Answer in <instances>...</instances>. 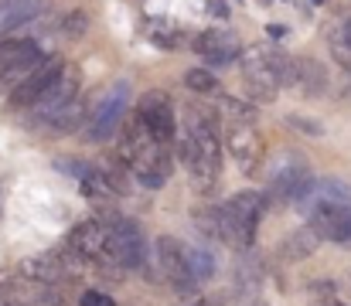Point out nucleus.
Instances as JSON below:
<instances>
[{"mask_svg": "<svg viewBox=\"0 0 351 306\" xmlns=\"http://www.w3.org/2000/svg\"><path fill=\"white\" fill-rule=\"evenodd\" d=\"M103 221H106V228H110L103 259H106L110 266H119V269H143L150 255H147L140 225L130 221V218H123V214H106Z\"/></svg>", "mask_w": 351, "mask_h": 306, "instance_id": "f03ea898", "label": "nucleus"}, {"mask_svg": "<svg viewBox=\"0 0 351 306\" xmlns=\"http://www.w3.org/2000/svg\"><path fill=\"white\" fill-rule=\"evenodd\" d=\"M48 55L38 48V41H7L0 44V86L14 89L21 86Z\"/></svg>", "mask_w": 351, "mask_h": 306, "instance_id": "7ed1b4c3", "label": "nucleus"}, {"mask_svg": "<svg viewBox=\"0 0 351 306\" xmlns=\"http://www.w3.org/2000/svg\"><path fill=\"white\" fill-rule=\"evenodd\" d=\"M82 119H86V105L75 99L72 105H65L51 123H48V129L51 133H58V136H69V133H75V129H82Z\"/></svg>", "mask_w": 351, "mask_h": 306, "instance_id": "5701e85b", "label": "nucleus"}, {"mask_svg": "<svg viewBox=\"0 0 351 306\" xmlns=\"http://www.w3.org/2000/svg\"><path fill=\"white\" fill-rule=\"evenodd\" d=\"M222 109L239 116V119H245V123L256 119V105H252V102H242V99H232V96H222Z\"/></svg>", "mask_w": 351, "mask_h": 306, "instance_id": "c756f323", "label": "nucleus"}, {"mask_svg": "<svg viewBox=\"0 0 351 306\" xmlns=\"http://www.w3.org/2000/svg\"><path fill=\"white\" fill-rule=\"evenodd\" d=\"M297 89L304 96H324L328 92V68L317 58H300V82Z\"/></svg>", "mask_w": 351, "mask_h": 306, "instance_id": "f3484780", "label": "nucleus"}, {"mask_svg": "<svg viewBox=\"0 0 351 306\" xmlns=\"http://www.w3.org/2000/svg\"><path fill=\"white\" fill-rule=\"evenodd\" d=\"M79 188H82V194L89 198V201L96 204H106L117 191L110 188V181H106V174H103V167H89V174L79 181Z\"/></svg>", "mask_w": 351, "mask_h": 306, "instance_id": "4be33fe9", "label": "nucleus"}, {"mask_svg": "<svg viewBox=\"0 0 351 306\" xmlns=\"http://www.w3.org/2000/svg\"><path fill=\"white\" fill-rule=\"evenodd\" d=\"M317 245H321V231H317L314 225H307V228H297V231L283 242V255H287L290 262H300V259L314 255Z\"/></svg>", "mask_w": 351, "mask_h": 306, "instance_id": "dca6fc26", "label": "nucleus"}, {"mask_svg": "<svg viewBox=\"0 0 351 306\" xmlns=\"http://www.w3.org/2000/svg\"><path fill=\"white\" fill-rule=\"evenodd\" d=\"M21 276L24 279H34V283H45V286H55L62 276H65V266L51 255H31L21 262Z\"/></svg>", "mask_w": 351, "mask_h": 306, "instance_id": "4468645a", "label": "nucleus"}, {"mask_svg": "<svg viewBox=\"0 0 351 306\" xmlns=\"http://www.w3.org/2000/svg\"><path fill=\"white\" fill-rule=\"evenodd\" d=\"M86 31H89V14L86 10H69L62 17V34L65 38H82Z\"/></svg>", "mask_w": 351, "mask_h": 306, "instance_id": "cd10ccee", "label": "nucleus"}, {"mask_svg": "<svg viewBox=\"0 0 351 306\" xmlns=\"http://www.w3.org/2000/svg\"><path fill=\"white\" fill-rule=\"evenodd\" d=\"M62 72H65V62H62V58H55V55H48V58H45V62H41V65H38V68L21 82V86H14V89H10L7 105H10V109H27V105H34L38 96H41V92H45V89L62 75Z\"/></svg>", "mask_w": 351, "mask_h": 306, "instance_id": "6e6552de", "label": "nucleus"}, {"mask_svg": "<svg viewBox=\"0 0 351 306\" xmlns=\"http://www.w3.org/2000/svg\"><path fill=\"white\" fill-rule=\"evenodd\" d=\"M341 96H345V99H351V72H348V82H345V89H341Z\"/></svg>", "mask_w": 351, "mask_h": 306, "instance_id": "f704fd0d", "label": "nucleus"}, {"mask_svg": "<svg viewBox=\"0 0 351 306\" xmlns=\"http://www.w3.org/2000/svg\"><path fill=\"white\" fill-rule=\"evenodd\" d=\"M331 51H335V58H338V62L351 72V41L341 34V31H335V34H331Z\"/></svg>", "mask_w": 351, "mask_h": 306, "instance_id": "7c9ffc66", "label": "nucleus"}, {"mask_svg": "<svg viewBox=\"0 0 351 306\" xmlns=\"http://www.w3.org/2000/svg\"><path fill=\"white\" fill-rule=\"evenodd\" d=\"M222 211V225H219V242L222 245H229L235 252H245V248H252V238H256V228L245 221V218H239L229 204H222L219 207Z\"/></svg>", "mask_w": 351, "mask_h": 306, "instance_id": "ddd939ff", "label": "nucleus"}, {"mask_svg": "<svg viewBox=\"0 0 351 306\" xmlns=\"http://www.w3.org/2000/svg\"><path fill=\"white\" fill-rule=\"evenodd\" d=\"M79 86H82V79H79V68H72V65H65V72L38 96V102L31 105V119L34 123H41V126H48L65 105H72V102L79 99Z\"/></svg>", "mask_w": 351, "mask_h": 306, "instance_id": "20e7f679", "label": "nucleus"}, {"mask_svg": "<svg viewBox=\"0 0 351 306\" xmlns=\"http://www.w3.org/2000/svg\"><path fill=\"white\" fill-rule=\"evenodd\" d=\"M259 279H263V259H259L252 248L239 252V266H235V286H239V290H245V293H252V290L259 286Z\"/></svg>", "mask_w": 351, "mask_h": 306, "instance_id": "412c9836", "label": "nucleus"}, {"mask_svg": "<svg viewBox=\"0 0 351 306\" xmlns=\"http://www.w3.org/2000/svg\"><path fill=\"white\" fill-rule=\"evenodd\" d=\"M106 238H110V228L103 218H93V221H79L72 231H69V248L82 259H103L106 252Z\"/></svg>", "mask_w": 351, "mask_h": 306, "instance_id": "9d476101", "label": "nucleus"}, {"mask_svg": "<svg viewBox=\"0 0 351 306\" xmlns=\"http://www.w3.org/2000/svg\"><path fill=\"white\" fill-rule=\"evenodd\" d=\"M311 225L321 231V238L351 245V191L341 181H321L311 194Z\"/></svg>", "mask_w": 351, "mask_h": 306, "instance_id": "f257e3e1", "label": "nucleus"}, {"mask_svg": "<svg viewBox=\"0 0 351 306\" xmlns=\"http://www.w3.org/2000/svg\"><path fill=\"white\" fill-rule=\"evenodd\" d=\"M242 72H245V96H249V99L252 102H273L276 99L280 82H276V75H273V68H269L266 51H252V55H245Z\"/></svg>", "mask_w": 351, "mask_h": 306, "instance_id": "1a4fd4ad", "label": "nucleus"}, {"mask_svg": "<svg viewBox=\"0 0 351 306\" xmlns=\"http://www.w3.org/2000/svg\"><path fill=\"white\" fill-rule=\"evenodd\" d=\"M226 146H229V153L239 160V167H242L245 174L256 170L259 160H263V153H266L263 136L252 129V123H249V126H235L232 133H229V140H226Z\"/></svg>", "mask_w": 351, "mask_h": 306, "instance_id": "9b49d317", "label": "nucleus"}, {"mask_svg": "<svg viewBox=\"0 0 351 306\" xmlns=\"http://www.w3.org/2000/svg\"><path fill=\"white\" fill-rule=\"evenodd\" d=\"M188 269H191V276L198 279V283H208L212 276H215V255L208 252V248H188Z\"/></svg>", "mask_w": 351, "mask_h": 306, "instance_id": "393cba45", "label": "nucleus"}, {"mask_svg": "<svg viewBox=\"0 0 351 306\" xmlns=\"http://www.w3.org/2000/svg\"><path fill=\"white\" fill-rule=\"evenodd\" d=\"M219 225H222V211L219 207H195V228L205 238H219Z\"/></svg>", "mask_w": 351, "mask_h": 306, "instance_id": "bb28decb", "label": "nucleus"}, {"mask_svg": "<svg viewBox=\"0 0 351 306\" xmlns=\"http://www.w3.org/2000/svg\"><path fill=\"white\" fill-rule=\"evenodd\" d=\"M126 92H130L126 82H119L117 89L93 109L89 126H86V140H93V143H106V140L117 136V126L123 123V112H126Z\"/></svg>", "mask_w": 351, "mask_h": 306, "instance_id": "423d86ee", "label": "nucleus"}, {"mask_svg": "<svg viewBox=\"0 0 351 306\" xmlns=\"http://www.w3.org/2000/svg\"><path fill=\"white\" fill-rule=\"evenodd\" d=\"M41 0H14V3H0V38L21 24H27L38 14Z\"/></svg>", "mask_w": 351, "mask_h": 306, "instance_id": "a211bd4d", "label": "nucleus"}, {"mask_svg": "<svg viewBox=\"0 0 351 306\" xmlns=\"http://www.w3.org/2000/svg\"><path fill=\"white\" fill-rule=\"evenodd\" d=\"M55 167H58V170H65V174H72V177H79V181H82V177H86V174H89V167H93V164H82V160H69V157H62V160H55Z\"/></svg>", "mask_w": 351, "mask_h": 306, "instance_id": "2f4dec72", "label": "nucleus"}, {"mask_svg": "<svg viewBox=\"0 0 351 306\" xmlns=\"http://www.w3.org/2000/svg\"><path fill=\"white\" fill-rule=\"evenodd\" d=\"M147 38H150L157 48H164V51H174V48L181 44V31L171 27L167 21H160V17H150V24H147Z\"/></svg>", "mask_w": 351, "mask_h": 306, "instance_id": "b1692460", "label": "nucleus"}, {"mask_svg": "<svg viewBox=\"0 0 351 306\" xmlns=\"http://www.w3.org/2000/svg\"><path fill=\"white\" fill-rule=\"evenodd\" d=\"M229 207H232L239 218H245L252 228H259V221H263V214H266V198L259 194V191H239L235 198H229Z\"/></svg>", "mask_w": 351, "mask_h": 306, "instance_id": "aec40b11", "label": "nucleus"}, {"mask_svg": "<svg viewBox=\"0 0 351 306\" xmlns=\"http://www.w3.org/2000/svg\"><path fill=\"white\" fill-rule=\"evenodd\" d=\"M191 48L205 62H212V65H226V62H232L235 55H239V41H235L232 34H226V31H202L191 41Z\"/></svg>", "mask_w": 351, "mask_h": 306, "instance_id": "f8f14e48", "label": "nucleus"}, {"mask_svg": "<svg viewBox=\"0 0 351 306\" xmlns=\"http://www.w3.org/2000/svg\"><path fill=\"white\" fill-rule=\"evenodd\" d=\"M184 86L198 96H208V92H219V79L208 72V68H188L184 72Z\"/></svg>", "mask_w": 351, "mask_h": 306, "instance_id": "a878e982", "label": "nucleus"}, {"mask_svg": "<svg viewBox=\"0 0 351 306\" xmlns=\"http://www.w3.org/2000/svg\"><path fill=\"white\" fill-rule=\"evenodd\" d=\"M287 126H293V129L304 133V136H324V126H321L317 119H311V116H300V112H290V116H287Z\"/></svg>", "mask_w": 351, "mask_h": 306, "instance_id": "c85d7f7f", "label": "nucleus"}, {"mask_svg": "<svg viewBox=\"0 0 351 306\" xmlns=\"http://www.w3.org/2000/svg\"><path fill=\"white\" fill-rule=\"evenodd\" d=\"M208 14L219 21H229V3L226 0H208Z\"/></svg>", "mask_w": 351, "mask_h": 306, "instance_id": "72a5a7b5", "label": "nucleus"}, {"mask_svg": "<svg viewBox=\"0 0 351 306\" xmlns=\"http://www.w3.org/2000/svg\"><path fill=\"white\" fill-rule=\"evenodd\" d=\"M136 119L160 140V143H171L178 126H174V99L164 92V89H150L143 92V99L136 105Z\"/></svg>", "mask_w": 351, "mask_h": 306, "instance_id": "39448f33", "label": "nucleus"}, {"mask_svg": "<svg viewBox=\"0 0 351 306\" xmlns=\"http://www.w3.org/2000/svg\"><path fill=\"white\" fill-rule=\"evenodd\" d=\"M79 306H117V303H113L106 293H99V290H89V293H82Z\"/></svg>", "mask_w": 351, "mask_h": 306, "instance_id": "473e14b6", "label": "nucleus"}, {"mask_svg": "<svg viewBox=\"0 0 351 306\" xmlns=\"http://www.w3.org/2000/svg\"><path fill=\"white\" fill-rule=\"evenodd\" d=\"M317 191V181L311 177V170L300 160H287L276 167L273 181H269V194L276 201H307Z\"/></svg>", "mask_w": 351, "mask_h": 306, "instance_id": "0eeeda50", "label": "nucleus"}, {"mask_svg": "<svg viewBox=\"0 0 351 306\" xmlns=\"http://www.w3.org/2000/svg\"><path fill=\"white\" fill-rule=\"evenodd\" d=\"M0 3H14V0H0Z\"/></svg>", "mask_w": 351, "mask_h": 306, "instance_id": "e433bc0d", "label": "nucleus"}, {"mask_svg": "<svg viewBox=\"0 0 351 306\" xmlns=\"http://www.w3.org/2000/svg\"><path fill=\"white\" fill-rule=\"evenodd\" d=\"M195 306H222V303H215V300H198Z\"/></svg>", "mask_w": 351, "mask_h": 306, "instance_id": "c9c22d12", "label": "nucleus"}, {"mask_svg": "<svg viewBox=\"0 0 351 306\" xmlns=\"http://www.w3.org/2000/svg\"><path fill=\"white\" fill-rule=\"evenodd\" d=\"M266 58H269V68H273V75H276L280 89H287V86H297V82H300V58H293V55H287V51H280V48H269V51H266Z\"/></svg>", "mask_w": 351, "mask_h": 306, "instance_id": "6ab92c4d", "label": "nucleus"}, {"mask_svg": "<svg viewBox=\"0 0 351 306\" xmlns=\"http://www.w3.org/2000/svg\"><path fill=\"white\" fill-rule=\"evenodd\" d=\"M184 133H191V136H219V116L208 105L191 102L184 109Z\"/></svg>", "mask_w": 351, "mask_h": 306, "instance_id": "2eb2a0df", "label": "nucleus"}]
</instances>
